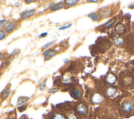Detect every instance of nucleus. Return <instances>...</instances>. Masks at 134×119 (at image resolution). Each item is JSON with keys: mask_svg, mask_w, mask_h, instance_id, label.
I'll list each match as a JSON object with an SVG mask.
<instances>
[{"mask_svg": "<svg viewBox=\"0 0 134 119\" xmlns=\"http://www.w3.org/2000/svg\"><path fill=\"white\" fill-rule=\"evenodd\" d=\"M92 102L95 104H100L104 100L103 96L98 93H94L91 97Z\"/></svg>", "mask_w": 134, "mask_h": 119, "instance_id": "obj_1", "label": "nucleus"}, {"mask_svg": "<svg viewBox=\"0 0 134 119\" xmlns=\"http://www.w3.org/2000/svg\"><path fill=\"white\" fill-rule=\"evenodd\" d=\"M56 54V50H54V49H48L45 51L43 54L47 60H49L55 56Z\"/></svg>", "mask_w": 134, "mask_h": 119, "instance_id": "obj_2", "label": "nucleus"}, {"mask_svg": "<svg viewBox=\"0 0 134 119\" xmlns=\"http://www.w3.org/2000/svg\"><path fill=\"white\" fill-rule=\"evenodd\" d=\"M121 107H122V109L125 112H129L133 110L134 106L133 104L131 102L127 101L123 103Z\"/></svg>", "mask_w": 134, "mask_h": 119, "instance_id": "obj_3", "label": "nucleus"}, {"mask_svg": "<svg viewBox=\"0 0 134 119\" xmlns=\"http://www.w3.org/2000/svg\"><path fill=\"white\" fill-rule=\"evenodd\" d=\"M17 27V24L15 22L10 23L5 27V32L6 33L9 34L15 30Z\"/></svg>", "mask_w": 134, "mask_h": 119, "instance_id": "obj_4", "label": "nucleus"}, {"mask_svg": "<svg viewBox=\"0 0 134 119\" xmlns=\"http://www.w3.org/2000/svg\"><path fill=\"white\" fill-rule=\"evenodd\" d=\"M35 12L36 10L35 9H31V10L24 12L21 15V18L25 19L27 18H29V17L33 16L35 13Z\"/></svg>", "mask_w": 134, "mask_h": 119, "instance_id": "obj_5", "label": "nucleus"}, {"mask_svg": "<svg viewBox=\"0 0 134 119\" xmlns=\"http://www.w3.org/2000/svg\"><path fill=\"white\" fill-rule=\"evenodd\" d=\"M106 82L109 84H111V85H113L114 84L116 81V77L114 76L113 74H108V75L106 77Z\"/></svg>", "mask_w": 134, "mask_h": 119, "instance_id": "obj_6", "label": "nucleus"}, {"mask_svg": "<svg viewBox=\"0 0 134 119\" xmlns=\"http://www.w3.org/2000/svg\"><path fill=\"white\" fill-rule=\"evenodd\" d=\"M86 108L83 104H80L77 106V111L79 113L81 114H85L86 112Z\"/></svg>", "mask_w": 134, "mask_h": 119, "instance_id": "obj_7", "label": "nucleus"}, {"mask_svg": "<svg viewBox=\"0 0 134 119\" xmlns=\"http://www.w3.org/2000/svg\"><path fill=\"white\" fill-rule=\"evenodd\" d=\"M117 92V90L115 88L113 87H110L108 88L106 90V95L109 97H112L116 95Z\"/></svg>", "mask_w": 134, "mask_h": 119, "instance_id": "obj_8", "label": "nucleus"}, {"mask_svg": "<svg viewBox=\"0 0 134 119\" xmlns=\"http://www.w3.org/2000/svg\"><path fill=\"white\" fill-rule=\"evenodd\" d=\"M64 7V3H59L58 4H56L55 5L53 6L50 9L51 11H55L59 10V9H63Z\"/></svg>", "mask_w": 134, "mask_h": 119, "instance_id": "obj_9", "label": "nucleus"}, {"mask_svg": "<svg viewBox=\"0 0 134 119\" xmlns=\"http://www.w3.org/2000/svg\"><path fill=\"white\" fill-rule=\"evenodd\" d=\"M14 58V56H13V55H12L11 56H9V57L8 58H7L6 59V60L4 62V67L5 68H7V67H8L9 66V64H10V63L12 62V61L13 60Z\"/></svg>", "mask_w": 134, "mask_h": 119, "instance_id": "obj_10", "label": "nucleus"}, {"mask_svg": "<svg viewBox=\"0 0 134 119\" xmlns=\"http://www.w3.org/2000/svg\"><path fill=\"white\" fill-rule=\"evenodd\" d=\"M100 15L103 17H107L110 16L111 11L108 9H105V10H102L100 12Z\"/></svg>", "mask_w": 134, "mask_h": 119, "instance_id": "obj_11", "label": "nucleus"}, {"mask_svg": "<svg viewBox=\"0 0 134 119\" xmlns=\"http://www.w3.org/2000/svg\"><path fill=\"white\" fill-rule=\"evenodd\" d=\"M123 82L126 86H130L133 82V79L130 76H126L123 79Z\"/></svg>", "mask_w": 134, "mask_h": 119, "instance_id": "obj_12", "label": "nucleus"}, {"mask_svg": "<svg viewBox=\"0 0 134 119\" xmlns=\"http://www.w3.org/2000/svg\"><path fill=\"white\" fill-rule=\"evenodd\" d=\"M72 95L75 98H79L81 96V93L80 91L77 88H74L72 90Z\"/></svg>", "mask_w": 134, "mask_h": 119, "instance_id": "obj_13", "label": "nucleus"}, {"mask_svg": "<svg viewBox=\"0 0 134 119\" xmlns=\"http://www.w3.org/2000/svg\"><path fill=\"white\" fill-rule=\"evenodd\" d=\"M123 39L121 37H117L114 39V44L117 46H121L123 45Z\"/></svg>", "mask_w": 134, "mask_h": 119, "instance_id": "obj_14", "label": "nucleus"}, {"mask_svg": "<svg viewBox=\"0 0 134 119\" xmlns=\"http://www.w3.org/2000/svg\"><path fill=\"white\" fill-rule=\"evenodd\" d=\"M78 2V1H76V0H67V1H64V3L67 5L73 6L77 3Z\"/></svg>", "mask_w": 134, "mask_h": 119, "instance_id": "obj_15", "label": "nucleus"}, {"mask_svg": "<svg viewBox=\"0 0 134 119\" xmlns=\"http://www.w3.org/2000/svg\"><path fill=\"white\" fill-rule=\"evenodd\" d=\"M116 30L118 33H122L125 30V27L122 24H118L117 26L116 27Z\"/></svg>", "mask_w": 134, "mask_h": 119, "instance_id": "obj_16", "label": "nucleus"}, {"mask_svg": "<svg viewBox=\"0 0 134 119\" xmlns=\"http://www.w3.org/2000/svg\"><path fill=\"white\" fill-rule=\"evenodd\" d=\"M9 89H8V88H6L5 89V90L3 91V93H2V98L3 99L7 98L9 96Z\"/></svg>", "mask_w": 134, "mask_h": 119, "instance_id": "obj_17", "label": "nucleus"}, {"mask_svg": "<svg viewBox=\"0 0 134 119\" xmlns=\"http://www.w3.org/2000/svg\"><path fill=\"white\" fill-rule=\"evenodd\" d=\"M9 24V21L3 19V20L0 21V27H4L7 26Z\"/></svg>", "mask_w": 134, "mask_h": 119, "instance_id": "obj_18", "label": "nucleus"}, {"mask_svg": "<svg viewBox=\"0 0 134 119\" xmlns=\"http://www.w3.org/2000/svg\"><path fill=\"white\" fill-rule=\"evenodd\" d=\"M29 100V98L27 97H21L18 99V105H21L22 103L26 102L27 101Z\"/></svg>", "mask_w": 134, "mask_h": 119, "instance_id": "obj_19", "label": "nucleus"}, {"mask_svg": "<svg viewBox=\"0 0 134 119\" xmlns=\"http://www.w3.org/2000/svg\"><path fill=\"white\" fill-rule=\"evenodd\" d=\"M72 82V79L71 78L69 77H67L63 78V83H66V84H69L71 83Z\"/></svg>", "mask_w": 134, "mask_h": 119, "instance_id": "obj_20", "label": "nucleus"}, {"mask_svg": "<svg viewBox=\"0 0 134 119\" xmlns=\"http://www.w3.org/2000/svg\"><path fill=\"white\" fill-rule=\"evenodd\" d=\"M46 80H47V79H45V80H44L43 82L41 83L40 87H39V90L41 91H43L45 89L46 87Z\"/></svg>", "mask_w": 134, "mask_h": 119, "instance_id": "obj_21", "label": "nucleus"}, {"mask_svg": "<svg viewBox=\"0 0 134 119\" xmlns=\"http://www.w3.org/2000/svg\"><path fill=\"white\" fill-rule=\"evenodd\" d=\"M5 33L3 30L0 29V41L3 40L5 38Z\"/></svg>", "mask_w": 134, "mask_h": 119, "instance_id": "obj_22", "label": "nucleus"}, {"mask_svg": "<svg viewBox=\"0 0 134 119\" xmlns=\"http://www.w3.org/2000/svg\"><path fill=\"white\" fill-rule=\"evenodd\" d=\"M54 119H66L64 116L60 114L56 113L54 116Z\"/></svg>", "mask_w": 134, "mask_h": 119, "instance_id": "obj_23", "label": "nucleus"}, {"mask_svg": "<svg viewBox=\"0 0 134 119\" xmlns=\"http://www.w3.org/2000/svg\"><path fill=\"white\" fill-rule=\"evenodd\" d=\"M54 41H51V42H50V43H49L46 44L45 45L43 46V47L42 48V49H46L47 48H48L49 47H50L51 45H53L54 43Z\"/></svg>", "mask_w": 134, "mask_h": 119, "instance_id": "obj_24", "label": "nucleus"}, {"mask_svg": "<svg viewBox=\"0 0 134 119\" xmlns=\"http://www.w3.org/2000/svg\"><path fill=\"white\" fill-rule=\"evenodd\" d=\"M68 119H78L77 116H76L74 113H71L69 114L68 115Z\"/></svg>", "mask_w": 134, "mask_h": 119, "instance_id": "obj_25", "label": "nucleus"}, {"mask_svg": "<svg viewBox=\"0 0 134 119\" xmlns=\"http://www.w3.org/2000/svg\"><path fill=\"white\" fill-rule=\"evenodd\" d=\"M89 16L90 17L91 19H92L93 20H94V21H97L98 19L97 15H96L95 14H90L89 15Z\"/></svg>", "mask_w": 134, "mask_h": 119, "instance_id": "obj_26", "label": "nucleus"}, {"mask_svg": "<svg viewBox=\"0 0 134 119\" xmlns=\"http://www.w3.org/2000/svg\"><path fill=\"white\" fill-rule=\"evenodd\" d=\"M115 19H113V20L112 21H111L110 23H107V24L105 26V27H107V28H108V27H111V26H112L113 25V24L115 23Z\"/></svg>", "mask_w": 134, "mask_h": 119, "instance_id": "obj_27", "label": "nucleus"}, {"mask_svg": "<svg viewBox=\"0 0 134 119\" xmlns=\"http://www.w3.org/2000/svg\"><path fill=\"white\" fill-rule=\"evenodd\" d=\"M19 53V50L18 49H14V51L12 52V55L15 56V55H16L17 54H18Z\"/></svg>", "mask_w": 134, "mask_h": 119, "instance_id": "obj_28", "label": "nucleus"}, {"mask_svg": "<svg viewBox=\"0 0 134 119\" xmlns=\"http://www.w3.org/2000/svg\"><path fill=\"white\" fill-rule=\"evenodd\" d=\"M71 25V24H69L68 25H67V26H64L61 27L60 28H59V30H64V29H67L68 28H69V27H70Z\"/></svg>", "mask_w": 134, "mask_h": 119, "instance_id": "obj_29", "label": "nucleus"}, {"mask_svg": "<svg viewBox=\"0 0 134 119\" xmlns=\"http://www.w3.org/2000/svg\"><path fill=\"white\" fill-rule=\"evenodd\" d=\"M58 88H53V89H50L48 91V92L49 93H54V92H55L56 91H58Z\"/></svg>", "mask_w": 134, "mask_h": 119, "instance_id": "obj_30", "label": "nucleus"}, {"mask_svg": "<svg viewBox=\"0 0 134 119\" xmlns=\"http://www.w3.org/2000/svg\"><path fill=\"white\" fill-rule=\"evenodd\" d=\"M5 56L4 54L3 53H0V61H2V60H4L5 59Z\"/></svg>", "mask_w": 134, "mask_h": 119, "instance_id": "obj_31", "label": "nucleus"}, {"mask_svg": "<svg viewBox=\"0 0 134 119\" xmlns=\"http://www.w3.org/2000/svg\"><path fill=\"white\" fill-rule=\"evenodd\" d=\"M47 34H48V33H44L43 34H41L40 36H39V38H43V37H45L47 36Z\"/></svg>", "mask_w": 134, "mask_h": 119, "instance_id": "obj_32", "label": "nucleus"}, {"mask_svg": "<svg viewBox=\"0 0 134 119\" xmlns=\"http://www.w3.org/2000/svg\"><path fill=\"white\" fill-rule=\"evenodd\" d=\"M35 2V1H33V0H31V1H29V0H26L25 1V2H26L27 3H32V2Z\"/></svg>", "mask_w": 134, "mask_h": 119, "instance_id": "obj_33", "label": "nucleus"}, {"mask_svg": "<svg viewBox=\"0 0 134 119\" xmlns=\"http://www.w3.org/2000/svg\"><path fill=\"white\" fill-rule=\"evenodd\" d=\"M2 74H3V73H2V72H0V77L2 76Z\"/></svg>", "mask_w": 134, "mask_h": 119, "instance_id": "obj_34", "label": "nucleus"}]
</instances>
